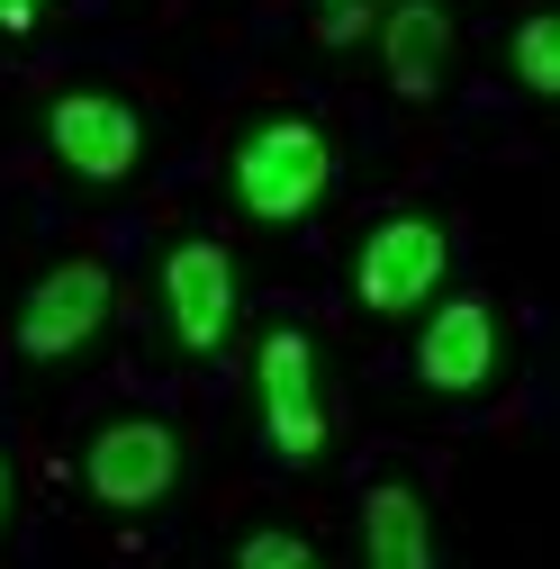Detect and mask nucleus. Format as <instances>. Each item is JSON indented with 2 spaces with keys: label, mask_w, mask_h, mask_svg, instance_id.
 <instances>
[{
  "label": "nucleus",
  "mask_w": 560,
  "mask_h": 569,
  "mask_svg": "<svg viewBox=\"0 0 560 569\" xmlns=\"http://www.w3.org/2000/svg\"><path fill=\"white\" fill-rule=\"evenodd\" d=\"M46 146H54V163L73 181L118 190V181L146 172V118L118 91H63V100H46Z\"/></svg>",
  "instance_id": "obj_7"
},
{
  "label": "nucleus",
  "mask_w": 560,
  "mask_h": 569,
  "mask_svg": "<svg viewBox=\"0 0 560 569\" xmlns=\"http://www.w3.org/2000/svg\"><path fill=\"white\" fill-rule=\"evenodd\" d=\"M498 371H507V317L470 290L434 299L426 335H416V380L434 398H479V389H498Z\"/></svg>",
  "instance_id": "obj_8"
},
{
  "label": "nucleus",
  "mask_w": 560,
  "mask_h": 569,
  "mask_svg": "<svg viewBox=\"0 0 560 569\" xmlns=\"http://www.w3.org/2000/svg\"><path fill=\"white\" fill-rule=\"evenodd\" d=\"M507 63H516V82L533 91V100H551L560 91V28L533 10V19H516V37H507Z\"/></svg>",
  "instance_id": "obj_11"
},
{
  "label": "nucleus",
  "mask_w": 560,
  "mask_h": 569,
  "mask_svg": "<svg viewBox=\"0 0 560 569\" xmlns=\"http://www.w3.org/2000/svg\"><path fill=\"white\" fill-rule=\"evenodd\" d=\"M109 308H118V280H109V262H91V253H63L54 271H37V290L19 299V362H73V352L109 326Z\"/></svg>",
  "instance_id": "obj_6"
},
{
  "label": "nucleus",
  "mask_w": 560,
  "mask_h": 569,
  "mask_svg": "<svg viewBox=\"0 0 560 569\" xmlns=\"http://www.w3.org/2000/svg\"><path fill=\"white\" fill-rule=\"evenodd\" d=\"M362 569H434V507L407 470L362 488Z\"/></svg>",
  "instance_id": "obj_10"
},
{
  "label": "nucleus",
  "mask_w": 560,
  "mask_h": 569,
  "mask_svg": "<svg viewBox=\"0 0 560 569\" xmlns=\"http://www.w3.org/2000/svg\"><path fill=\"white\" fill-rule=\"evenodd\" d=\"M154 299H163V335L190 352V362H208V352H227L236 335V253L218 236H181L154 271Z\"/></svg>",
  "instance_id": "obj_5"
},
{
  "label": "nucleus",
  "mask_w": 560,
  "mask_h": 569,
  "mask_svg": "<svg viewBox=\"0 0 560 569\" xmlns=\"http://www.w3.org/2000/svg\"><path fill=\"white\" fill-rule=\"evenodd\" d=\"M380 63L398 100H434L452 73V10L443 0H389L380 10Z\"/></svg>",
  "instance_id": "obj_9"
},
{
  "label": "nucleus",
  "mask_w": 560,
  "mask_h": 569,
  "mask_svg": "<svg viewBox=\"0 0 560 569\" xmlns=\"http://www.w3.org/2000/svg\"><path fill=\"white\" fill-rule=\"evenodd\" d=\"M19 525V470H10V452H0V533Z\"/></svg>",
  "instance_id": "obj_15"
},
{
  "label": "nucleus",
  "mask_w": 560,
  "mask_h": 569,
  "mask_svg": "<svg viewBox=\"0 0 560 569\" xmlns=\"http://www.w3.org/2000/svg\"><path fill=\"white\" fill-rule=\"evenodd\" d=\"M227 569H326V551H317L299 525H253V533L236 542Z\"/></svg>",
  "instance_id": "obj_12"
},
{
  "label": "nucleus",
  "mask_w": 560,
  "mask_h": 569,
  "mask_svg": "<svg viewBox=\"0 0 560 569\" xmlns=\"http://www.w3.org/2000/svg\"><path fill=\"white\" fill-rule=\"evenodd\" d=\"M380 10L389 0H308V37L317 46H362L380 28Z\"/></svg>",
  "instance_id": "obj_13"
},
{
  "label": "nucleus",
  "mask_w": 560,
  "mask_h": 569,
  "mask_svg": "<svg viewBox=\"0 0 560 569\" xmlns=\"http://www.w3.org/2000/svg\"><path fill=\"white\" fill-rule=\"evenodd\" d=\"M63 0H0V37H28L37 19H54Z\"/></svg>",
  "instance_id": "obj_14"
},
{
  "label": "nucleus",
  "mask_w": 560,
  "mask_h": 569,
  "mask_svg": "<svg viewBox=\"0 0 560 569\" xmlns=\"http://www.w3.org/2000/svg\"><path fill=\"white\" fill-rule=\"evenodd\" d=\"M172 479H181V435H172L163 416L127 407V416H100V425H91V443H82V488H91V507L146 516V507H163V497H172Z\"/></svg>",
  "instance_id": "obj_4"
},
{
  "label": "nucleus",
  "mask_w": 560,
  "mask_h": 569,
  "mask_svg": "<svg viewBox=\"0 0 560 569\" xmlns=\"http://www.w3.org/2000/svg\"><path fill=\"white\" fill-rule=\"evenodd\" d=\"M443 280H452V227L434 208H389V218H371V236L353 244V299L371 317L434 308Z\"/></svg>",
  "instance_id": "obj_3"
},
{
  "label": "nucleus",
  "mask_w": 560,
  "mask_h": 569,
  "mask_svg": "<svg viewBox=\"0 0 560 569\" xmlns=\"http://www.w3.org/2000/svg\"><path fill=\"white\" fill-rule=\"evenodd\" d=\"M334 190V136L308 109H262L236 127L227 146V199L253 227H299L308 208Z\"/></svg>",
  "instance_id": "obj_1"
},
{
  "label": "nucleus",
  "mask_w": 560,
  "mask_h": 569,
  "mask_svg": "<svg viewBox=\"0 0 560 569\" xmlns=\"http://www.w3.org/2000/svg\"><path fill=\"white\" fill-rule=\"evenodd\" d=\"M253 416H262V443L271 461H326L334 443V407H326V362H317V335L308 326H271L253 343Z\"/></svg>",
  "instance_id": "obj_2"
}]
</instances>
